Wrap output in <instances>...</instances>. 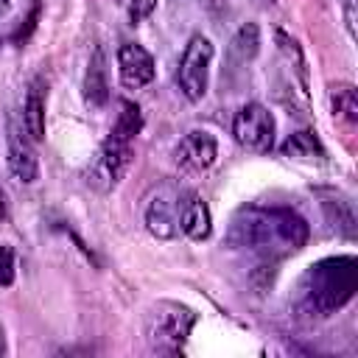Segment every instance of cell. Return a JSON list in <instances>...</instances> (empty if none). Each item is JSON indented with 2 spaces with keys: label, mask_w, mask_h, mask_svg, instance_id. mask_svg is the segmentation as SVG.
<instances>
[{
  "label": "cell",
  "mask_w": 358,
  "mask_h": 358,
  "mask_svg": "<svg viewBox=\"0 0 358 358\" xmlns=\"http://www.w3.org/2000/svg\"><path fill=\"white\" fill-rule=\"evenodd\" d=\"M308 221L288 207H243L229 221L227 243L274 263L308 243Z\"/></svg>",
  "instance_id": "cell-1"
},
{
  "label": "cell",
  "mask_w": 358,
  "mask_h": 358,
  "mask_svg": "<svg viewBox=\"0 0 358 358\" xmlns=\"http://www.w3.org/2000/svg\"><path fill=\"white\" fill-rule=\"evenodd\" d=\"M296 302L302 313L330 316L341 310L358 291V260L352 255H336L316 260L305 268Z\"/></svg>",
  "instance_id": "cell-2"
},
{
  "label": "cell",
  "mask_w": 358,
  "mask_h": 358,
  "mask_svg": "<svg viewBox=\"0 0 358 358\" xmlns=\"http://www.w3.org/2000/svg\"><path fill=\"white\" fill-rule=\"evenodd\" d=\"M196 310L179 302H157L145 319V338L154 352L162 355H176L182 352L193 324H196Z\"/></svg>",
  "instance_id": "cell-3"
},
{
  "label": "cell",
  "mask_w": 358,
  "mask_h": 358,
  "mask_svg": "<svg viewBox=\"0 0 358 358\" xmlns=\"http://www.w3.org/2000/svg\"><path fill=\"white\" fill-rule=\"evenodd\" d=\"M213 42L201 34L190 36V42L185 45V53L179 59V70H176V81L179 90L185 92L187 101H201L207 95V84H210V64H213Z\"/></svg>",
  "instance_id": "cell-4"
},
{
  "label": "cell",
  "mask_w": 358,
  "mask_h": 358,
  "mask_svg": "<svg viewBox=\"0 0 358 358\" xmlns=\"http://www.w3.org/2000/svg\"><path fill=\"white\" fill-rule=\"evenodd\" d=\"M134 162V151H131V143L129 140H120V137H106L98 157L92 159L90 171H87V185L95 187L98 193H109L120 185V179L129 173Z\"/></svg>",
  "instance_id": "cell-5"
},
{
  "label": "cell",
  "mask_w": 358,
  "mask_h": 358,
  "mask_svg": "<svg viewBox=\"0 0 358 358\" xmlns=\"http://www.w3.org/2000/svg\"><path fill=\"white\" fill-rule=\"evenodd\" d=\"M187 190H182L176 182H165L154 190L145 207V229L159 241H173L182 229V207H185Z\"/></svg>",
  "instance_id": "cell-6"
},
{
  "label": "cell",
  "mask_w": 358,
  "mask_h": 358,
  "mask_svg": "<svg viewBox=\"0 0 358 358\" xmlns=\"http://www.w3.org/2000/svg\"><path fill=\"white\" fill-rule=\"evenodd\" d=\"M232 137L249 151H268L274 145V115L263 103H246L232 120Z\"/></svg>",
  "instance_id": "cell-7"
},
{
  "label": "cell",
  "mask_w": 358,
  "mask_h": 358,
  "mask_svg": "<svg viewBox=\"0 0 358 358\" xmlns=\"http://www.w3.org/2000/svg\"><path fill=\"white\" fill-rule=\"evenodd\" d=\"M154 73H157L154 56L143 45H137V42L120 45V50H117V76H120L123 87L140 90V87L154 81Z\"/></svg>",
  "instance_id": "cell-8"
},
{
  "label": "cell",
  "mask_w": 358,
  "mask_h": 358,
  "mask_svg": "<svg viewBox=\"0 0 358 358\" xmlns=\"http://www.w3.org/2000/svg\"><path fill=\"white\" fill-rule=\"evenodd\" d=\"M173 157H176V165H179V168L199 173V171H207V168L215 162V157H218V143H215V137H213L210 131L193 129V131H187V134L179 140Z\"/></svg>",
  "instance_id": "cell-9"
},
{
  "label": "cell",
  "mask_w": 358,
  "mask_h": 358,
  "mask_svg": "<svg viewBox=\"0 0 358 358\" xmlns=\"http://www.w3.org/2000/svg\"><path fill=\"white\" fill-rule=\"evenodd\" d=\"M34 140L17 123H8V171L20 185H31L39 176V159L31 145Z\"/></svg>",
  "instance_id": "cell-10"
},
{
  "label": "cell",
  "mask_w": 358,
  "mask_h": 358,
  "mask_svg": "<svg viewBox=\"0 0 358 358\" xmlns=\"http://www.w3.org/2000/svg\"><path fill=\"white\" fill-rule=\"evenodd\" d=\"M22 129L34 143L45 140V81L42 78H34L28 84L25 103H22Z\"/></svg>",
  "instance_id": "cell-11"
},
{
  "label": "cell",
  "mask_w": 358,
  "mask_h": 358,
  "mask_svg": "<svg viewBox=\"0 0 358 358\" xmlns=\"http://www.w3.org/2000/svg\"><path fill=\"white\" fill-rule=\"evenodd\" d=\"M84 101H87V106H92V109H101V106L109 101L106 59H103V50H101V48L92 50L90 64H87V73H84Z\"/></svg>",
  "instance_id": "cell-12"
},
{
  "label": "cell",
  "mask_w": 358,
  "mask_h": 358,
  "mask_svg": "<svg viewBox=\"0 0 358 358\" xmlns=\"http://www.w3.org/2000/svg\"><path fill=\"white\" fill-rule=\"evenodd\" d=\"M179 229H182L190 241H204V238H210V232H213V218H210V207H207V201H204L201 196L187 193L185 207H182Z\"/></svg>",
  "instance_id": "cell-13"
},
{
  "label": "cell",
  "mask_w": 358,
  "mask_h": 358,
  "mask_svg": "<svg viewBox=\"0 0 358 358\" xmlns=\"http://www.w3.org/2000/svg\"><path fill=\"white\" fill-rule=\"evenodd\" d=\"M257 50H260V28L255 22L241 25L229 42V59L238 64H246L257 56Z\"/></svg>",
  "instance_id": "cell-14"
},
{
  "label": "cell",
  "mask_w": 358,
  "mask_h": 358,
  "mask_svg": "<svg viewBox=\"0 0 358 358\" xmlns=\"http://www.w3.org/2000/svg\"><path fill=\"white\" fill-rule=\"evenodd\" d=\"M282 157H294V159H313V157H324V148L319 143V137L313 131H296L291 134L282 145H280Z\"/></svg>",
  "instance_id": "cell-15"
},
{
  "label": "cell",
  "mask_w": 358,
  "mask_h": 358,
  "mask_svg": "<svg viewBox=\"0 0 358 358\" xmlns=\"http://www.w3.org/2000/svg\"><path fill=\"white\" fill-rule=\"evenodd\" d=\"M143 129V115H140V106L131 103V101H120V112H117V120L112 126V137H120V140H129L134 143V137L140 134Z\"/></svg>",
  "instance_id": "cell-16"
},
{
  "label": "cell",
  "mask_w": 358,
  "mask_h": 358,
  "mask_svg": "<svg viewBox=\"0 0 358 358\" xmlns=\"http://www.w3.org/2000/svg\"><path fill=\"white\" fill-rule=\"evenodd\" d=\"M330 103H333V115L336 117H341L347 123L358 120V98H355L352 84H336L333 92H330Z\"/></svg>",
  "instance_id": "cell-17"
},
{
  "label": "cell",
  "mask_w": 358,
  "mask_h": 358,
  "mask_svg": "<svg viewBox=\"0 0 358 358\" xmlns=\"http://www.w3.org/2000/svg\"><path fill=\"white\" fill-rule=\"evenodd\" d=\"M14 274H17V263H14V249L8 243L0 246V285L8 288L14 282Z\"/></svg>",
  "instance_id": "cell-18"
},
{
  "label": "cell",
  "mask_w": 358,
  "mask_h": 358,
  "mask_svg": "<svg viewBox=\"0 0 358 358\" xmlns=\"http://www.w3.org/2000/svg\"><path fill=\"white\" fill-rule=\"evenodd\" d=\"M123 8H126L129 22L137 25V22H143L157 8V0H123Z\"/></svg>",
  "instance_id": "cell-19"
},
{
  "label": "cell",
  "mask_w": 358,
  "mask_h": 358,
  "mask_svg": "<svg viewBox=\"0 0 358 358\" xmlns=\"http://www.w3.org/2000/svg\"><path fill=\"white\" fill-rule=\"evenodd\" d=\"M347 28L355 36V0H347Z\"/></svg>",
  "instance_id": "cell-20"
},
{
  "label": "cell",
  "mask_w": 358,
  "mask_h": 358,
  "mask_svg": "<svg viewBox=\"0 0 358 358\" xmlns=\"http://www.w3.org/2000/svg\"><path fill=\"white\" fill-rule=\"evenodd\" d=\"M11 8V0H0V14H6Z\"/></svg>",
  "instance_id": "cell-21"
},
{
  "label": "cell",
  "mask_w": 358,
  "mask_h": 358,
  "mask_svg": "<svg viewBox=\"0 0 358 358\" xmlns=\"http://www.w3.org/2000/svg\"><path fill=\"white\" fill-rule=\"evenodd\" d=\"M0 355H6V336H3V330H0Z\"/></svg>",
  "instance_id": "cell-22"
},
{
  "label": "cell",
  "mask_w": 358,
  "mask_h": 358,
  "mask_svg": "<svg viewBox=\"0 0 358 358\" xmlns=\"http://www.w3.org/2000/svg\"><path fill=\"white\" fill-rule=\"evenodd\" d=\"M0 218H6V207H3V196H0Z\"/></svg>",
  "instance_id": "cell-23"
},
{
  "label": "cell",
  "mask_w": 358,
  "mask_h": 358,
  "mask_svg": "<svg viewBox=\"0 0 358 358\" xmlns=\"http://www.w3.org/2000/svg\"><path fill=\"white\" fill-rule=\"evenodd\" d=\"M268 3H277V0H268Z\"/></svg>",
  "instance_id": "cell-24"
}]
</instances>
